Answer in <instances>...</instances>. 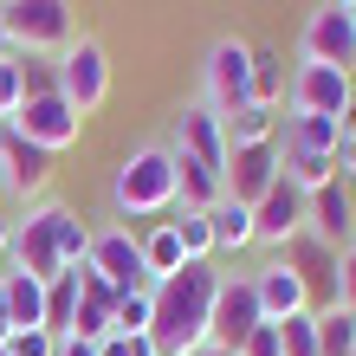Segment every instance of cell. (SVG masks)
I'll return each instance as SVG.
<instances>
[{"mask_svg": "<svg viewBox=\"0 0 356 356\" xmlns=\"http://www.w3.org/2000/svg\"><path fill=\"white\" fill-rule=\"evenodd\" d=\"M214 259H188L181 272L156 279V318H149V350L156 356H201L214 343V298H220Z\"/></svg>", "mask_w": 356, "mask_h": 356, "instance_id": "6da1fadb", "label": "cell"}, {"mask_svg": "<svg viewBox=\"0 0 356 356\" xmlns=\"http://www.w3.org/2000/svg\"><path fill=\"white\" fill-rule=\"evenodd\" d=\"M111 207L117 220H156V214H175V149L169 143H143L111 169Z\"/></svg>", "mask_w": 356, "mask_h": 356, "instance_id": "7a4b0ae2", "label": "cell"}, {"mask_svg": "<svg viewBox=\"0 0 356 356\" xmlns=\"http://www.w3.org/2000/svg\"><path fill=\"white\" fill-rule=\"evenodd\" d=\"M0 19H7L13 52H33V58H52L78 39L65 0H0Z\"/></svg>", "mask_w": 356, "mask_h": 356, "instance_id": "3957f363", "label": "cell"}, {"mask_svg": "<svg viewBox=\"0 0 356 356\" xmlns=\"http://www.w3.org/2000/svg\"><path fill=\"white\" fill-rule=\"evenodd\" d=\"M201 104L214 117H234L240 104H253V46L246 39H214L201 58Z\"/></svg>", "mask_w": 356, "mask_h": 356, "instance_id": "277c9868", "label": "cell"}, {"mask_svg": "<svg viewBox=\"0 0 356 356\" xmlns=\"http://www.w3.org/2000/svg\"><path fill=\"white\" fill-rule=\"evenodd\" d=\"M298 52H305V65H337V72H356V13H350V7H337V0H318V7L305 13Z\"/></svg>", "mask_w": 356, "mask_h": 356, "instance_id": "5b68a950", "label": "cell"}, {"mask_svg": "<svg viewBox=\"0 0 356 356\" xmlns=\"http://www.w3.org/2000/svg\"><path fill=\"white\" fill-rule=\"evenodd\" d=\"M58 91L78 104V117H91L104 97H111V52H104V39L78 33L65 52H58Z\"/></svg>", "mask_w": 356, "mask_h": 356, "instance_id": "8992f818", "label": "cell"}, {"mask_svg": "<svg viewBox=\"0 0 356 356\" xmlns=\"http://www.w3.org/2000/svg\"><path fill=\"white\" fill-rule=\"evenodd\" d=\"M13 130L26 136V143H39L46 156H65L72 143L85 136V117H78V104L65 91H46V97H26L13 111Z\"/></svg>", "mask_w": 356, "mask_h": 356, "instance_id": "52a82bcc", "label": "cell"}, {"mask_svg": "<svg viewBox=\"0 0 356 356\" xmlns=\"http://www.w3.org/2000/svg\"><path fill=\"white\" fill-rule=\"evenodd\" d=\"M0 188H7L19 207H39L46 188H52V156L39 149V143H26L13 123H0Z\"/></svg>", "mask_w": 356, "mask_h": 356, "instance_id": "ba28073f", "label": "cell"}, {"mask_svg": "<svg viewBox=\"0 0 356 356\" xmlns=\"http://www.w3.org/2000/svg\"><path fill=\"white\" fill-rule=\"evenodd\" d=\"M7 266H19V272H26V279H39V285H52L58 272H65V259H58V234H52V201H39V207H19Z\"/></svg>", "mask_w": 356, "mask_h": 356, "instance_id": "9c48e42d", "label": "cell"}, {"mask_svg": "<svg viewBox=\"0 0 356 356\" xmlns=\"http://www.w3.org/2000/svg\"><path fill=\"white\" fill-rule=\"evenodd\" d=\"M85 266L97 272V279H111L117 291H156V279L143 272V240L130 234V227H97Z\"/></svg>", "mask_w": 356, "mask_h": 356, "instance_id": "30bf717a", "label": "cell"}, {"mask_svg": "<svg viewBox=\"0 0 356 356\" xmlns=\"http://www.w3.org/2000/svg\"><path fill=\"white\" fill-rule=\"evenodd\" d=\"M246 279H253V298H259V318H266V324H285V318H298V311H318V305H311L305 272L291 266L285 253L266 259V266H253Z\"/></svg>", "mask_w": 356, "mask_h": 356, "instance_id": "8fae6325", "label": "cell"}, {"mask_svg": "<svg viewBox=\"0 0 356 356\" xmlns=\"http://www.w3.org/2000/svg\"><path fill=\"white\" fill-rule=\"evenodd\" d=\"M305 220H311V195H298L285 175L266 188V201L253 207V246H272V253H285L291 240L305 234Z\"/></svg>", "mask_w": 356, "mask_h": 356, "instance_id": "7c38bea8", "label": "cell"}, {"mask_svg": "<svg viewBox=\"0 0 356 356\" xmlns=\"http://www.w3.org/2000/svg\"><path fill=\"white\" fill-rule=\"evenodd\" d=\"M356 97V78L337 65H298L285 85V111H311V117H343V104Z\"/></svg>", "mask_w": 356, "mask_h": 356, "instance_id": "4fadbf2b", "label": "cell"}, {"mask_svg": "<svg viewBox=\"0 0 356 356\" xmlns=\"http://www.w3.org/2000/svg\"><path fill=\"white\" fill-rule=\"evenodd\" d=\"M259 324H266V318H259L253 279H246V272H227V279H220V298H214V343L240 356V343L253 337Z\"/></svg>", "mask_w": 356, "mask_h": 356, "instance_id": "5bb4252c", "label": "cell"}, {"mask_svg": "<svg viewBox=\"0 0 356 356\" xmlns=\"http://www.w3.org/2000/svg\"><path fill=\"white\" fill-rule=\"evenodd\" d=\"M305 234L330 246V253H343V246H356V195L343 181H324L318 195H311V220H305Z\"/></svg>", "mask_w": 356, "mask_h": 356, "instance_id": "9a60e30c", "label": "cell"}, {"mask_svg": "<svg viewBox=\"0 0 356 356\" xmlns=\"http://www.w3.org/2000/svg\"><path fill=\"white\" fill-rule=\"evenodd\" d=\"M169 149H181V156H195V162H207L214 175H227V130H220V117L207 111V104H188V111L175 117V143Z\"/></svg>", "mask_w": 356, "mask_h": 356, "instance_id": "2e32d148", "label": "cell"}, {"mask_svg": "<svg viewBox=\"0 0 356 356\" xmlns=\"http://www.w3.org/2000/svg\"><path fill=\"white\" fill-rule=\"evenodd\" d=\"M272 181H279V143H253V149L227 156V195H234V201L259 207Z\"/></svg>", "mask_w": 356, "mask_h": 356, "instance_id": "e0dca14e", "label": "cell"}, {"mask_svg": "<svg viewBox=\"0 0 356 356\" xmlns=\"http://www.w3.org/2000/svg\"><path fill=\"white\" fill-rule=\"evenodd\" d=\"M0 298H7L13 330H46V285L26 279L19 266H0Z\"/></svg>", "mask_w": 356, "mask_h": 356, "instance_id": "ac0fdd59", "label": "cell"}, {"mask_svg": "<svg viewBox=\"0 0 356 356\" xmlns=\"http://www.w3.org/2000/svg\"><path fill=\"white\" fill-rule=\"evenodd\" d=\"M279 123H285V104H240L234 117H220V130H227V149H253V143H279Z\"/></svg>", "mask_w": 356, "mask_h": 356, "instance_id": "d6986e66", "label": "cell"}, {"mask_svg": "<svg viewBox=\"0 0 356 356\" xmlns=\"http://www.w3.org/2000/svg\"><path fill=\"white\" fill-rule=\"evenodd\" d=\"M285 149H305V156H337V143H343V130H337V117H311V111H285Z\"/></svg>", "mask_w": 356, "mask_h": 356, "instance_id": "ffe728a7", "label": "cell"}, {"mask_svg": "<svg viewBox=\"0 0 356 356\" xmlns=\"http://www.w3.org/2000/svg\"><path fill=\"white\" fill-rule=\"evenodd\" d=\"M207 227H214V253H240V246H253V207L220 195L207 207Z\"/></svg>", "mask_w": 356, "mask_h": 356, "instance_id": "44dd1931", "label": "cell"}, {"mask_svg": "<svg viewBox=\"0 0 356 356\" xmlns=\"http://www.w3.org/2000/svg\"><path fill=\"white\" fill-rule=\"evenodd\" d=\"M136 240H143V272H149V279H169V272L188 266V253H181V240H175L169 220H156L149 234H136Z\"/></svg>", "mask_w": 356, "mask_h": 356, "instance_id": "7402d4cb", "label": "cell"}, {"mask_svg": "<svg viewBox=\"0 0 356 356\" xmlns=\"http://www.w3.org/2000/svg\"><path fill=\"white\" fill-rule=\"evenodd\" d=\"M318 356H356V311L318 305Z\"/></svg>", "mask_w": 356, "mask_h": 356, "instance_id": "603a6c76", "label": "cell"}, {"mask_svg": "<svg viewBox=\"0 0 356 356\" xmlns=\"http://www.w3.org/2000/svg\"><path fill=\"white\" fill-rule=\"evenodd\" d=\"M72 318H78V266H65L46 285V330L52 337H72Z\"/></svg>", "mask_w": 356, "mask_h": 356, "instance_id": "cb8c5ba5", "label": "cell"}, {"mask_svg": "<svg viewBox=\"0 0 356 356\" xmlns=\"http://www.w3.org/2000/svg\"><path fill=\"white\" fill-rule=\"evenodd\" d=\"M52 234H58V259H65V266H85L91 259V227L78 220L65 201H52Z\"/></svg>", "mask_w": 356, "mask_h": 356, "instance_id": "d4e9b609", "label": "cell"}, {"mask_svg": "<svg viewBox=\"0 0 356 356\" xmlns=\"http://www.w3.org/2000/svg\"><path fill=\"white\" fill-rule=\"evenodd\" d=\"M149 318H156V291H117L111 337H149Z\"/></svg>", "mask_w": 356, "mask_h": 356, "instance_id": "484cf974", "label": "cell"}, {"mask_svg": "<svg viewBox=\"0 0 356 356\" xmlns=\"http://www.w3.org/2000/svg\"><path fill=\"white\" fill-rule=\"evenodd\" d=\"M169 227H175V240H181L188 259H214V227H207V214H195V207H175Z\"/></svg>", "mask_w": 356, "mask_h": 356, "instance_id": "4316f807", "label": "cell"}, {"mask_svg": "<svg viewBox=\"0 0 356 356\" xmlns=\"http://www.w3.org/2000/svg\"><path fill=\"white\" fill-rule=\"evenodd\" d=\"M253 104H285V58L272 46H253Z\"/></svg>", "mask_w": 356, "mask_h": 356, "instance_id": "83f0119b", "label": "cell"}, {"mask_svg": "<svg viewBox=\"0 0 356 356\" xmlns=\"http://www.w3.org/2000/svg\"><path fill=\"white\" fill-rule=\"evenodd\" d=\"M279 343H285V356H318V311L285 318V324H279Z\"/></svg>", "mask_w": 356, "mask_h": 356, "instance_id": "f1b7e54d", "label": "cell"}, {"mask_svg": "<svg viewBox=\"0 0 356 356\" xmlns=\"http://www.w3.org/2000/svg\"><path fill=\"white\" fill-rule=\"evenodd\" d=\"M13 58H19V85H26V97L58 91V58H33V52H13Z\"/></svg>", "mask_w": 356, "mask_h": 356, "instance_id": "f546056e", "label": "cell"}, {"mask_svg": "<svg viewBox=\"0 0 356 356\" xmlns=\"http://www.w3.org/2000/svg\"><path fill=\"white\" fill-rule=\"evenodd\" d=\"M19 104H26V85H19V58H0V123H13Z\"/></svg>", "mask_w": 356, "mask_h": 356, "instance_id": "4dcf8cb0", "label": "cell"}, {"mask_svg": "<svg viewBox=\"0 0 356 356\" xmlns=\"http://www.w3.org/2000/svg\"><path fill=\"white\" fill-rule=\"evenodd\" d=\"M0 350H7V356H52V350H58V337H52V330H13Z\"/></svg>", "mask_w": 356, "mask_h": 356, "instance_id": "1f68e13d", "label": "cell"}, {"mask_svg": "<svg viewBox=\"0 0 356 356\" xmlns=\"http://www.w3.org/2000/svg\"><path fill=\"white\" fill-rule=\"evenodd\" d=\"M337 305L356 311V246H343V253H337Z\"/></svg>", "mask_w": 356, "mask_h": 356, "instance_id": "d6a6232c", "label": "cell"}, {"mask_svg": "<svg viewBox=\"0 0 356 356\" xmlns=\"http://www.w3.org/2000/svg\"><path fill=\"white\" fill-rule=\"evenodd\" d=\"M240 356H285V343H279V324H259L253 337L240 343Z\"/></svg>", "mask_w": 356, "mask_h": 356, "instance_id": "836d02e7", "label": "cell"}, {"mask_svg": "<svg viewBox=\"0 0 356 356\" xmlns=\"http://www.w3.org/2000/svg\"><path fill=\"white\" fill-rule=\"evenodd\" d=\"M97 356H156V350H149V337H104Z\"/></svg>", "mask_w": 356, "mask_h": 356, "instance_id": "e575fe53", "label": "cell"}, {"mask_svg": "<svg viewBox=\"0 0 356 356\" xmlns=\"http://www.w3.org/2000/svg\"><path fill=\"white\" fill-rule=\"evenodd\" d=\"M337 175H356V136L337 143Z\"/></svg>", "mask_w": 356, "mask_h": 356, "instance_id": "d590c367", "label": "cell"}, {"mask_svg": "<svg viewBox=\"0 0 356 356\" xmlns=\"http://www.w3.org/2000/svg\"><path fill=\"white\" fill-rule=\"evenodd\" d=\"M13 220H19V214H7V207H0V266H7V253H13Z\"/></svg>", "mask_w": 356, "mask_h": 356, "instance_id": "8d00e7d4", "label": "cell"}, {"mask_svg": "<svg viewBox=\"0 0 356 356\" xmlns=\"http://www.w3.org/2000/svg\"><path fill=\"white\" fill-rule=\"evenodd\" d=\"M52 356H97V343H78V337H58Z\"/></svg>", "mask_w": 356, "mask_h": 356, "instance_id": "74e56055", "label": "cell"}, {"mask_svg": "<svg viewBox=\"0 0 356 356\" xmlns=\"http://www.w3.org/2000/svg\"><path fill=\"white\" fill-rule=\"evenodd\" d=\"M337 130H343V136H356V97L343 104V117H337Z\"/></svg>", "mask_w": 356, "mask_h": 356, "instance_id": "f35d334b", "label": "cell"}, {"mask_svg": "<svg viewBox=\"0 0 356 356\" xmlns=\"http://www.w3.org/2000/svg\"><path fill=\"white\" fill-rule=\"evenodd\" d=\"M13 337V318H7V298H0V343Z\"/></svg>", "mask_w": 356, "mask_h": 356, "instance_id": "ab89813d", "label": "cell"}, {"mask_svg": "<svg viewBox=\"0 0 356 356\" xmlns=\"http://www.w3.org/2000/svg\"><path fill=\"white\" fill-rule=\"evenodd\" d=\"M0 58H13V39H7V19H0Z\"/></svg>", "mask_w": 356, "mask_h": 356, "instance_id": "60d3db41", "label": "cell"}, {"mask_svg": "<svg viewBox=\"0 0 356 356\" xmlns=\"http://www.w3.org/2000/svg\"><path fill=\"white\" fill-rule=\"evenodd\" d=\"M201 356H234V350H220V343H207V350H201Z\"/></svg>", "mask_w": 356, "mask_h": 356, "instance_id": "b9f144b4", "label": "cell"}, {"mask_svg": "<svg viewBox=\"0 0 356 356\" xmlns=\"http://www.w3.org/2000/svg\"><path fill=\"white\" fill-rule=\"evenodd\" d=\"M337 7H350V13H356V0H337Z\"/></svg>", "mask_w": 356, "mask_h": 356, "instance_id": "7bdbcfd3", "label": "cell"}, {"mask_svg": "<svg viewBox=\"0 0 356 356\" xmlns=\"http://www.w3.org/2000/svg\"><path fill=\"white\" fill-rule=\"evenodd\" d=\"M0 356H7V350H0Z\"/></svg>", "mask_w": 356, "mask_h": 356, "instance_id": "ee69618b", "label": "cell"}]
</instances>
